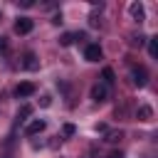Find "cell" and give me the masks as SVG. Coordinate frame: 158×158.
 <instances>
[{
    "instance_id": "6da1fadb",
    "label": "cell",
    "mask_w": 158,
    "mask_h": 158,
    "mask_svg": "<svg viewBox=\"0 0 158 158\" xmlns=\"http://www.w3.org/2000/svg\"><path fill=\"white\" fill-rule=\"evenodd\" d=\"M131 77H133V84H136V86H146V84H148V72H146V67H133V69H131Z\"/></svg>"
},
{
    "instance_id": "7a4b0ae2",
    "label": "cell",
    "mask_w": 158,
    "mask_h": 158,
    "mask_svg": "<svg viewBox=\"0 0 158 158\" xmlns=\"http://www.w3.org/2000/svg\"><path fill=\"white\" fill-rule=\"evenodd\" d=\"M35 91H37V86H35L32 81H22V84H17V86H15V96H17V99H25V96H32Z\"/></svg>"
},
{
    "instance_id": "3957f363",
    "label": "cell",
    "mask_w": 158,
    "mask_h": 158,
    "mask_svg": "<svg viewBox=\"0 0 158 158\" xmlns=\"http://www.w3.org/2000/svg\"><path fill=\"white\" fill-rule=\"evenodd\" d=\"M32 27H35V22L30 17H17V22H15V32L17 35H30Z\"/></svg>"
},
{
    "instance_id": "277c9868",
    "label": "cell",
    "mask_w": 158,
    "mask_h": 158,
    "mask_svg": "<svg viewBox=\"0 0 158 158\" xmlns=\"http://www.w3.org/2000/svg\"><path fill=\"white\" fill-rule=\"evenodd\" d=\"M89 94H91V101L101 104V101H106V94H109V89H106L104 84H99V81H96V84L91 86V91H89Z\"/></svg>"
},
{
    "instance_id": "5b68a950",
    "label": "cell",
    "mask_w": 158,
    "mask_h": 158,
    "mask_svg": "<svg viewBox=\"0 0 158 158\" xmlns=\"http://www.w3.org/2000/svg\"><path fill=\"white\" fill-rule=\"evenodd\" d=\"M101 54H104V52H101L99 44H86V49H84V59H86V62H99Z\"/></svg>"
},
{
    "instance_id": "8992f818",
    "label": "cell",
    "mask_w": 158,
    "mask_h": 158,
    "mask_svg": "<svg viewBox=\"0 0 158 158\" xmlns=\"http://www.w3.org/2000/svg\"><path fill=\"white\" fill-rule=\"evenodd\" d=\"M44 126H47V123H44L42 118H35V121H30V123L25 126V136H37V133L44 131Z\"/></svg>"
},
{
    "instance_id": "52a82bcc",
    "label": "cell",
    "mask_w": 158,
    "mask_h": 158,
    "mask_svg": "<svg viewBox=\"0 0 158 158\" xmlns=\"http://www.w3.org/2000/svg\"><path fill=\"white\" fill-rule=\"evenodd\" d=\"M128 12H131V17H133L136 22L146 20V10H143V2H131V5H128Z\"/></svg>"
},
{
    "instance_id": "ba28073f",
    "label": "cell",
    "mask_w": 158,
    "mask_h": 158,
    "mask_svg": "<svg viewBox=\"0 0 158 158\" xmlns=\"http://www.w3.org/2000/svg\"><path fill=\"white\" fill-rule=\"evenodd\" d=\"M22 67H25V69H30V72H37V69H40V59H37V54H35V52H27V54H25Z\"/></svg>"
},
{
    "instance_id": "9c48e42d",
    "label": "cell",
    "mask_w": 158,
    "mask_h": 158,
    "mask_svg": "<svg viewBox=\"0 0 158 158\" xmlns=\"http://www.w3.org/2000/svg\"><path fill=\"white\" fill-rule=\"evenodd\" d=\"M136 116H138V121H151V118H153V109H151L148 104H141L138 111H136Z\"/></svg>"
},
{
    "instance_id": "30bf717a",
    "label": "cell",
    "mask_w": 158,
    "mask_h": 158,
    "mask_svg": "<svg viewBox=\"0 0 158 158\" xmlns=\"http://www.w3.org/2000/svg\"><path fill=\"white\" fill-rule=\"evenodd\" d=\"M101 77H104V86H106V84H114V81H116V74H114V69H111V67H106V69L101 72Z\"/></svg>"
},
{
    "instance_id": "8fae6325",
    "label": "cell",
    "mask_w": 158,
    "mask_h": 158,
    "mask_svg": "<svg viewBox=\"0 0 158 158\" xmlns=\"http://www.w3.org/2000/svg\"><path fill=\"white\" fill-rule=\"evenodd\" d=\"M148 54H151L153 59L158 57V40H156V37H151V40H148Z\"/></svg>"
},
{
    "instance_id": "7c38bea8",
    "label": "cell",
    "mask_w": 158,
    "mask_h": 158,
    "mask_svg": "<svg viewBox=\"0 0 158 158\" xmlns=\"http://www.w3.org/2000/svg\"><path fill=\"white\" fill-rule=\"evenodd\" d=\"M121 138H123V133H121V131H109L104 141H106V143H116V141H121Z\"/></svg>"
},
{
    "instance_id": "4fadbf2b",
    "label": "cell",
    "mask_w": 158,
    "mask_h": 158,
    "mask_svg": "<svg viewBox=\"0 0 158 158\" xmlns=\"http://www.w3.org/2000/svg\"><path fill=\"white\" fill-rule=\"evenodd\" d=\"M72 42H74V32H64V35L59 37V44H62V47H69Z\"/></svg>"
},
{
    "instance_id": "5bb4252c",
    "label": "cell",
    "mask_w": 158,
    "mask_h": 158,
    "mask_svg": "<svg viewBox=\"0 0 158 158\" xmlns=\"http://www.w3.org/2000/svg\"><path fill=\"white\" fill-rule=\"evenodd\" d=\"M30 114H32V106H30V104H25V106H22V109L17 111V121H25V118H27Z\"/></svg>"
},
{
    "instance_id": "9a60e30c",
    "label": "cell",
    "mask_w": 158,
    "mask_h": 158,
    "mask_svg": "<svg viewBox=\"0 0 158 158\" xmlns=\"http://www.w3.org/2000/svg\"><path fill=\"white\" fill-rule=\"evenodd\" d=\"M62 133H64V136H74V133H77V128H74V123H64V128H62Z\"/></svg>"
},
{
    "instance_id": "2e32d148",
    "label": "cell",
    "mask_w": 158,
    "mask_h": 158,
    "mask_svg": "<svg viewBox=\"0 0 158 158\" xmlns=\"http://www.w3.org/2000/svg\"><path fill=\"white\" fill-rule=\"evenodd\" d=\"M49 104H52V96H49V94H44V96L40 99V106H49Z\"/></svg>"
},
{
    "instance_id": "e0dca14e",
    "label": "cell",
    "mask_w": 158,
    "mask_h": 158,
    "mask_svg": "<svg viewBox=\"0 0 158 158\" xmlns=\"http://www.w3.org/2000/svg\"><path fill=\"white\" fill-rule=\"evenodd\" d=\"M5 49H7V40L0 37V54H5Z\"/></svg>"
},
{
    "instance_id": "ac0fdd59",
    "label": "cell",
    "mask_w": 158,
    "mask_h": 158,
    "mask_svg": "<svg viewBox=\"0 0 158 158\" xmlns=\"http://www.w3.org/2000/svg\"><path fill=\"white\" fill-rule=\"evenodd\" d=\"M109 158H123V153H121V151H111V153H109Z\"/></svg>"
},
{
    "instance_id": "d6986e66",
    "label": "cell",
    "mask_w": 158,
    "mask_h": 158,
    "mask_svg": "<svg viewBox=\"0 0 158 158\" xmlns=\"http://www.w3.org/2000/svg\"><path fill=\"white\" fill-rule=\"evenodd\" d=\"M52 22H54V25H59V22H62V12H57V15L52 17Z\"/></svg>"
}]
</instances>
